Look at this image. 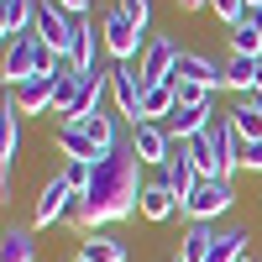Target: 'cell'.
<instances>
[{
  "label": "cell",
  "mask_w": 262,
  "mask_h": 262,
  "mask_svg": "<svg viewBox=\"0 0 262 262\" xmlns=\"http://www.w3.org/2000/svg\"><path fill=\"white\" fill-rule=\"evenodd\" d=\"M142 158H137V147H116L111 158H100L95 163V179H90V194H74L69 200V215H63V226H74L90 236L95 226H111V221H126V215H137L142 210Z\"/></svg>",
  "instance_id": "obj_1"
},
{
  "label": "cell",
  "mask_w": 262,
  "mask_h": 262,
  "mask_svg": "<svg viewBox=\"0 0 262 262\" xmlns=\"http://www.w3.org/2000/svg\"><path fill=\"white\" fill-rule=\"evenodd\" d=\"M100 32H105V53H111L116 63H142L147 37H142V27H137V21H131L121 6L100 16Z\"/></svg>",
  "instance_id": "obj_2"
},
{
  "label": "cell",
  "mask_w": 262,
  "mask_h": 262,
  "mask_svg": "<svg viewBox=\"0 0 262 262\" xmlns=\"http://www.w3.org/2000/svg\"><path fill=\"white\" fill-rule=\"evenodd\" d=\"M37 37L48 42L53 53L69 58L74 53V37H79V16H69L58 0H37Z\"/></svg>",
  "instance_id": "obj_3"
},
{
  "label": "cell",
  "mask_w": 262,
  "mask_h": 262,
  "mask_svg": "<svg viewBox=\"0 0 262 262\" xmlns=\"http://www.w3.org/2000/svg\"><path fill=\"white\" fill-rule=\"evenodd\" d=\"M111 95H116V111L131 121V126H142V100H147V79L137 63H116L111 69Z\"/></svg>",
  "instance_id": "obj_4"
},
{
  "label": "cell",
  "mask_w": 262,
  "mask_h": 262,
  "mask_svg": "<svg viewBox=\"0 0 262 262\" xmlns=\"http://www.w3.org/2000/svg\"><path fill=\"white\" fill-rule=\"evenodd\" d=\"M231 205H236L231 179H200V184H194V194L184 200V215H189V221H215V215L231 210Z\"/></svg>",
  "instance_id": "obj_5"
},
{
  "label": "cell",
  "mask_w": 262,
  "mask_h": 262,
  "mask_svg": "<svg viewBox=\"0 0 262 262\" xmlns=\"http://www.w3.org/2000/svg\"><path fill=\"white\" fill-rule=\"evenodd\" d=\"M158 179L173 189V200H189V194H194V184H200V168H194V158H189V142H173V158L163 163V173H158Z\"/></svg>",
  "instance_id": "obj_6"
},
{
  "label": "cell",
  "mask_w": 262,
  "mask_h": 262,
  "mask_svg": "<svg viewBox=\"0 0 262 262\" xmlns=\"http://www.w3.org/2000/svg\"><path fill=\"white\" fill-rule=\"evenodd\" d=\"M100 48H105V32H100V21L95 16H79V37H74V53H69V63L90 79V74H100Z\"/></svg>",
  "instance_id": "obj_7"
},
{
  "label": "cell",
  "mask_w": 262,
  "mask_h": 262,
  "mask_svg": "<svg viewBox=\"0 0 262 262\" xmlns=\"http://www.w3.org/2000/svg\"><path fill=\"white\" fill-rule=\"evenodd\" d=\"M142 79L147 84H173V69H179V48L168 37H147V53H142Z\"/></svg>",
  "instance_id": "obj_8"
},
{
  "label": "cell",
  "mask_w": 262,
  "mask_h": 262,
  "mask_svg": "<svg viewBox=\"0 0 262 262\" xmlns=\"http://www.w3.org/2000/svg\"><path fill=\"white\" fill-rule=\"evenodd\" d=\"M37 32V0H0V37L6 48Z\"/></svg>",
  "instance_id": "obj_9"
},
{
  "label": "cell",
  "mask_w": 262,
  "mask_h": 262,
  "mask_svg": "<svg viewBox=\"0 0 262 262\" xmlns=\"http://www.w3.org/2000/svg\"><path fill=\"white\" fill-rule=\"evenodd\" d=\"M16 158H21V105L6 100L0 105V179H11Z\"/></svg>",
  "instance_id": "obj_10"
},
{
  "label": "cell",
  "mask_w": 262,
  "mask_h": 262,
  "mask_svg": "<svg viewBox=\"0 0 262 262\" xmlns=\"http://www.w3.org/2000/svg\"><path fill=\"white\" fill-rule=\"evenodd\" d=\"M11 100L21 105V116H42V111H53V100H58V74H37V79H27V84H16Z\"/></svg>",
  "instance_id": "obj_11"
},
{
  "label": "cell",
  "mask_w": 262,
  "mask_h": 262,
  "mask_svg": "<svg viewBox=\"0 0 262 262\" xmlns=\"http://www.w3.org/2000/svg\"><path fill=\"white\" fill-rule=\"evenodd\" d=\"M131 147H137L142 163H158V168L173 158V137H168V126H152V121L131 126Z\"/></svg>",
  "instance_id": "obj_12"
},
{
  "label": "cell",
  "mask_w": 262,
  "mask_h": 262,
  "mask_svg": "<svg viewBox=\"0 0 262 262\" xmlns=\"http://www.w3.org/2000/svg\"><path fill=\"white\" fill-rule=\"evenodd\" d=\"M173 79L205 84V90H226V63H210L205 53H179V69H173Z\"/></svg>",
  "instance_id": "obj_13"
},
{
  "label": "cell",
  "mask_w": 262,
  "mask_h": 262,
  "mask_svg": "<svg viewBox=\"0 0 262 262\" xmlns=\"http://www.w3.org/2000/svg\"><path fill=\"white\" fill-rule=\"evenodd\" d=\"M69 200H74V189L63 184V173L42 189V200H37V210H32V226H58L63 215H69Z\"/></svg>",
  "instance_id": "obj_14"
},
{
  "label": "cell",
  "mask_w": 262,
  "mask_h": 262,
  "mask_svg": "<svg viewBox=\"0 0 262 262\" xmlns=\"http://www.w3.org/2000/svg\"><path fill=\"white\" fill-rule=\"evenodd\" d=\"M226 90H242V95H257V90H262V58H247V53H231V58H226Z\"/></svg>",
  "instance_id": "obj_15"
},
{
  "label": "cell",
  "mask_w": 262,
  "mask_h": 262,
  "mask_svg": "<svg viewBox=\"0 0 262 262\" xmlns=\"http://www.w3.org/2000/svg\"><path fill=\"white\" fill-rule=\"evenodd\" d=\"M215 226L210 221H189V231H184V242H179V262H210V252H215Z\"/></svg>",
  "instance_id": "obj_16"
},
{
  "label": "cell",
  "mask_w": 262,
  "mask_h": 262,
  "mask_svg": "<svg viewBox=\"0 0 262 262\" xmlns=\"http://www.w3.org/2000/svg\"><path fill=\"white\" fill-rule=\"evenodd\" d=\"M210 121H215V105H205V111H189V105H179V111L168 116V137H173V142H194Z\"/></svg>",
  "instance_id": "obj_17"
},
{
  "label": "cell",
  "mask_w": 262,
  "mask_h": 262,
  "mask_svg": "<svg viewBox=\"0 0 262 262\" xmlns=\"http://www.w3.org/2000/svg\"><path fill=\"white\" fill-rule=\"evenodd\" d=\"M58 147H63L69 163H100V147L84 126H58Z\"/></svg>",
  "instance_id": "obj_18"
},
{
  "label": "cell",
  "mask_w": 262,
  "mask_h": 262,
  "mask_svg": "<svg viewBox=\"0 0 262 262\" xmlns=\"http://www.w3.org/2000/svg\"><path fill=\"white\" fill-rule=\"evenodd\" d=\"M179 111V95H173V84H147V100H142V121L152 126H168V116Z\"/></svg>",
  "instance_id": "obj_19"
},
{
  "label": "cell",
  "mask_w": 262,
  "mask_h": 262,
  "mask_svg": "<svg viewBox=\"0 0 262 262\" xmlns=\"http://www.w3.org/2000/svg\"><path fill=\"white\" fill-rule=\"evenodd\" d=\"M173 210H184L179 200H173V189H168L163 179H147V189H142V215H147V221H168Z\"/></svg>",
  "instance_id": "obj_20"
},
{
  "label": "cell",
  "mask_w": 262,
  "mask_h": 262,
  "mask_svg": "<svg viewBox=\"0 0 262 262\" xmlns=\"http://www.w3.org/2000/svg\"><path fill=\"white\" fill-rule=\"evenodd\" d=\"M0 262H37V242H32V231L11 226L6 236H0Z\"/></svg>",
  "instance_id": "obj_21"
},
{
  "label": "cell",
  "mask_w": 262,
  "mask_h": 262,
  "mask_svg": "<svg viewBox=\"0 0 262 262\" xmlns=\"http://www.w3.org/2000/svg\"><path fill=\"white\" fill-rule=\"evenodd\" d=\"M247 242H252V231H247V226H231V231H221V242H215L210 262H242V257H247Z\"/></svg>",
  "instance_id": "obj_22"
},
{
  "label": "cell",
  "mask_w": 262,
  "mask_h": 262,
  "mask_svg": "<svg viewBox=\"0 0 262 262\" xmlns=\"http://www.w3.org/2000/svg\"><path fill=\"white\" fill-rule=\"evenodd\" d=\"M79 257H90V262H126V242H121V236L95 231L90 242H84V252H79Z\"/></svg>",
  "instance_id": "obj_23"
},
{
  "label": "cell",
  "mask_w": 262,
  "mask_h": 262,
  "mask_svg": "<svg viewBox=\"0 0 262 262\" xmlns=\"http://www.w3.org/2000/svg\"><path fill=\"white\" fill-rule=\"evenodd\" d=\"M231 53H247V58H262V32L252 27V21H242V27H231Z\"/></svg>",
  "instance_id": "obj_24"
},
{
  "label": "cell",
  "mask_w": 262,
  "mask_h": 262,
  "mask_svg": "<svg viewBox=\"0 0 262 262\" xmlns=\"http://www.w3.org/2000/svg\"><path fill=\"white\" fill-rule=\"evenodd\" d=\"M173 95H179V105H189V111H205L215 90H205V84H189V79H173Z\"/></svg>",
  "instance_id": "obj_25"
},
{
  "label": "cell",
  "mask_w": 262,
  "mask_h": 262,
  "mask_svg": "<svg viewBox=\"0 0 262 262\" xmlns=\"http://www.w3.org/2000/svg\"><path fill=\"white\" fill-rule=\"evenodd\" d=\"M90 179H95V163H63V184L74 194H90Z\"/></svg>",
  "instance_id": "obj_26"
},
{
  "label": "cell",
  "mask_w": 262,
  "mask_h": 262,
  "mask_svg": "<svg viewBox=\"0 0 262 262\" xmlns=\"http://www.w3.org/2000/svg\"><path fill=\"white\" fill-rule=\"evenodd\" d=\"M210 11L221 16L226 27H242V21H247V11H252V6H247V0H210Z\"/></svg>",
  "instance_id": "obj_27"
},
{
  "label": "cell",
  "mask_w": 262,
  "mask_h": 262,
  "mask_svg": "<svg viewBox=\"0 0 262 262\" xmlns=\"http://www.w3.org/2000/svg\"><path fill=\"white\" fill-rule=\"evenodd\" d=\"M121 11H126V16L147 32V21H152V0H121Z\"/></svg>",
  "instance_id": "obj_28"
},
{
  "label": "cell",
  "mask_w": 262,
  "mask_h": 262,
  "mask_svg": "<svg viewBox=\"0 0 262 262\" xmlns=\"http://www.w3.org/2000/svg\"><path fill=\"white\" fill-rule=\"evenodd\" d=\"M242 168L262 173V142H242Z\"/></svg>",
  "instance_id": "obj_29"
},
{
  "label": "cell",
  "mask_w": 262,
  "mask_h": 262,
  "mask_svg": "<svg viewBox=\"0 0 262 262\" xmlns=\"http://www.w3.org/2000/svg\"><path fill=\"white\" fill-rule=\"evenodd\" d=\"M58 6L69 11V16H90V0H58Z\"/></svg>",
  "instance_id": "obj_30"
},
{
  "label": "cell",
  "mask_w": 262,
  "mask_h": 262,
  "mask_svg": "<svg viewBox=\"0 0 262 262\" xmlns=\"http://www.w3.org/2000/svg\"><path fill=\"white\" fill-rule=\"evenodd\" d=\"M247 21H252V27L262 32V6H252V11H247Z\"/></svg>",
  "instance_id": "obj_31"
},
{
  "label": "cell",
  "mask_w": 262,
  "mask_h": 262,
  "mask_svg": "<svg viewBox=\"0 0 262 262\" xmlns=\"http://www.w3.org/2000/svg\"><path fill=\"white\" fill-rule=\"evenodd\" d=\"M200 6H210V0H179V11H200Z\"/></svg>",
  "instance_id": "obj_32"
},
{
  "label": "cell",
  "mask_w": 262,
  "mask_h": 262,
  "mask_svg": "<svg viewBox=\"0 0 262 262\" xmlns=\"http://www.w3.org/2000/svg\"><path fill=\"white\" fill-rule=\"evenodd\" d=\"M247 6H262V0H247Z\"/></svg>",
  "instance_id": "obj_33"
},
{
  "label": "cell",
  "mask_w": 262,
  "mask_h": 262,
  "mask_svg": "<svg viewBox=\"0 0 262 262\" xmlns=\"http://www.w3.org/2000/svg\"><path fill=\"white\" fill-rule=\"evenodd\" d=\"M74 262H90V257H74Z\"/></svg>",
  "instance_id": "obj_34"
},
{
  "label": "cell",
  "mask_w": 262,
  "mask_h": 262,
  "mask_svg": "<svg viewBox=\"0 0 262 262\" xmlns=\"http://www.w3.org/2000/svg\"><path fill=\"white\" fill-rule=\"evenodd\" d=\"M242 262H252V257H242Z\"/></svg>",
  "instance_id": "obj_35"
},
{
  "label": "cell",
  "mask_w": 262,
  "mask_h": 262,
  "mask_svg": "<svg viewBox=\"0 0 262 262\" xmlns=\"http://www.w3.org/2000/svg\"><path fill=\"white\" fill-rule=\"evenodd\" d=\"M173 262H179V257H173Z\"/></svg>",
  "instance_id": "obj_36"
}]
</instances>
